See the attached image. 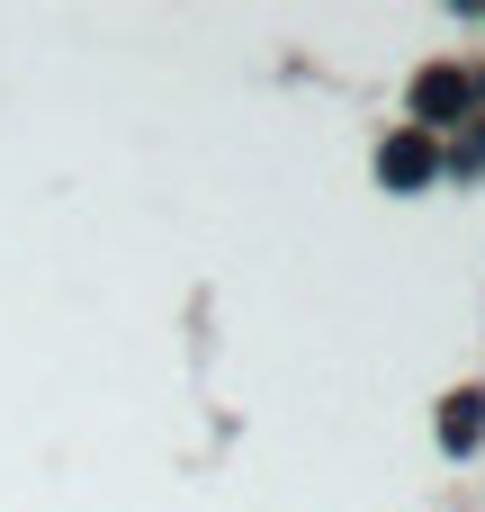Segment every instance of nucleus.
I'll return each instance as SVG.
<instances>
[{"instance_id":"f257e3e1","label":"nucleus","mask_w":485,"mask_h":512,"mask_svg":"<svg viewBox=\"0 0 485 512\" xmlns=\"http://www.w3.org/2000/svg\"><path fill=\"white\" fill-rule=\"evenodd\" d=\"M423 171H432V144H423V135H396V144H387V180H396V189H414Z\"/></svg>"},{"instance_id":"f03ea898","label":"nucleus","mask_w":485,"mask_h":512,"mask_svg":"<svg viewBox=\"0 0 485 512\" xmlns=\"http://www.w3.org/2000/svg\"><path fill=\"white\" fill-rule=\"evenodd\" d=\"M441 432H450V450H468V441H477V396H459V405H450V423H441Z\"/></svg>"},{"instance_id":"7ed1b4c3","label":"nucleus","mask_w":485,"mask_h":512,"mask_svg":"<svg viewBox=\"0 0 485 512\" xmlns=\"http://www.w3.org/2000/svg\"><path fill=\"white\" fill-rule=\"evenodd\" d=\"M459 99H468V81H450V72H432V81H423V108H459Z\"/></svg>"}]
</instances>
